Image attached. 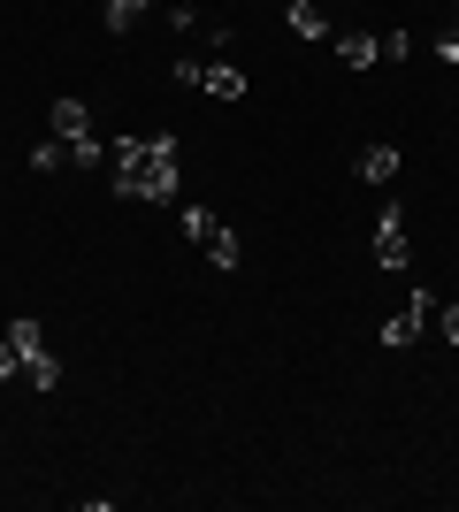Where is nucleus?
Returning a JSON list of instances; mask_svg holds the SVG:
<instances>
[{"mask_svg": "<svg viewBox=\"0 0 459 512\" xmlns=\"http://www.w3.org/2000/svg\"><path fill=\"white\" fill-rule=\"evenodd\" d=\"M108 161H115V192L138 199V207H169V199L184 192V153H176L169 130H131V138H115Z\"/></svg>", "mask_w": 459, "mask_h": 512, "instance_id": "f257e3e1", "label": "nucleus"}, {"mask_svg": "<svg viewBox=\"0 0 459 512\" xmlns=\"http://www.w3.org/2000/svg\"><path fill=\"white\" fill-rule=\"evenodd\" d=\"M184 237H192L199 253L215 260L222 276H230V268H238V260H245V245H238V230H230V222H222V214H215V207H184Z\"/></svg>", "mask_w": 459, "mask_h": 512, "instance_id": "f03ea898", "label": "nucleus"}, {"mask_svg": "<svg viewBox=\"0 0 459 512\" xmlns=\"http://www.w3.org/2000/svg\"><path fill=\"white\" fill-rule=\"evenodd\" d=\"M169 77L192 85V92H215V100H245V92H253L238 62H192V54H184V62H169Z\"/></svg>", "mask_w": 459, "mask_h": 512, "instance_id": "7ed1b4c3", "label": "nucleus"}, {"mask_svg": "<svg viewBox=\"0 0 459 512\" xmlns=\"http://www.w3.org/2000/svg\"><path fill=\"white\" fill-rule=\"evenodd\" d=\"M8 344L23 352V375H31L39 390L62 383V367H54V352H46V329H39V321H8Z\"/></svg>", "mask_w": 459, "mask_h": 512, "instance_id": "20e7f679", "label": "nucleus"}, {"mask_svg": "<svg viewBox=\"0 0 459 512\" xmlns=\"http://www.w3.org/2000/svg\"><path fill=\"white\" fill-rule=\"evenodd\" d=\"M429 314H437V299H429V291H421V283H414V306H398V314L383 321V344H391V352H406V344H421V329H429Z\"/></svg>", "mask_w": 459, "mask_h": 512, "instance_id": "39448f33", "label": "nucleus"}, {"mask_svg": "<svg viewBox=\"0 0 459 512\" xmlns=\"http://www.w3.org/2000/svg\"><path fill=\"white\" fill-rule=\"evenodd\" d=\"M375 260H383V268H406V260H414V245H406V207L375 214Z\"/></svg>", "mask_w": 459, "mask_h": 512, "instance_id": "423d86ee", "label": "nucleus"}, {"mask_svg": "<svg viewBox=\"0 0 459 512\" xmlns=\"http://www.w3.org/2000/svg\"><path fill=\"white\" fill-rule=\"evenodd\" d=\"M46 130H54L62 146H77V138H92V107L77 100V92H62V100L46 107Z\"/></svg>", "mask_w": 459, "mask_h": 512, "instance_id": "0eeeda50", "label": "nucleus"}, {"mask_svg": "<svg viewBox=\"0 0 459 512\" xmlns=\"http://www.w3.org/2000/svg\"><path fill=\"white\" fill-rule=\"evenodd\" d=\"M329 54H337V62H352V69H375V62H383V31H337V39H329Z\"/></svg>", "mask_w": 459, "mask_h": 512, "instance_id": "6e6552de", "label": "nucleus"}, {"mask_svg": "<svg viewBox=\"0 0 459 512\" xmlns=\"http://www.w3.org/2000/svg\"><path fill=\"white\" fill-rule=\"evenodd\" d=\"M284 16H291V31H299V39H314V46L337 39V31H329V16H322V0H291Z\"/></svg>", "mask_w": 459, "mask_h": 512, "instance_id": "1a4fd4ad", "label": "nucleus"}, {"mask_svg": "<svg viewBox=\"0 0 459 512\" xmlns=\"http://www.w3.org/2000/svg\"><path fill=\"white\" fill-rule=\"evenodd\" d=\"M398 176V146H368L360 153V184H391Z\"/></svg>", "mask_w": 459, "mask_h": 512, "instance_id": "9d476101", "label": "nucleus"}, {"mask_svg": "<svg viewBox=\"0 0 459 512\" xmlns=\"http://www.w3.org/2000/svg\"><path fill=\"white\" fill-rule=\"evenodd\" d=\"M31 169H39V176H54V169H69V146H62V138H54V130H46L39 146H31Z\"/></svg>", "mask_w": 459, "mask_h": 512, "instance_id": "9b49d317", "label": "nucleus"}, {"mask_svg": "<svg viewBox=\"0 0 459 512\" xmlns=\"http://www.w3.org/2000/svg\"><path fill=\"white\" fill-rule=\"evenodd\" d=\"M146 8H153V0H108V31H131Z\"/></svg>", "mask_w": 459, "mask_h": 512, "instance_id": "f8f14e48", "label": "nucleus"}, {"mask_svg": "<svg viewBox=\"0 0 459 512\" xmlns=\"http://www.w3.org/2000/svg\"><path fill=\"white\" fill-rule=\"evenodd\" d=\"M383 62H414V31H383Z\"/></svg>", "mask_w": 459, "mask_h": 512, "instance_id": "ddd939ff", "label": "nucleus"}, {"mask_svg": "<svg viewBox=\"0 0 459 512\" xmlns=\"http://www.w3.org/2000/svg\"><path fill=\"white\" fill-rule=\"evenodd\" d=\"M437 62H452V69H459V16H452V31L437 39Z\"/></svg>", "mask_w": 459, "mask_h": 512, "instance_id": "4468645a", "label": "nucleus"}, {"mask_svg": "<svg viewBox=\"0 0 459 512\" xmlns=\"http://www.w3.org/2000/svg\"><path fill=\"white\" fill-rule=\"evenodd\" d=\"M8 375H23V352H16L8 337H0V383H8Z\"/></svg>", "mask_w": 459, "mask_h": 512, "instance_id": "2eb2a0df", "label": "nucleus"}, {"mask_svg": "<svg viewBox=\"0 0 459 512\" xmlns=\"http://www.w3.org/2000/svg\"><path fill=\"white\" fill-rule=\"evenodd\" d=\"M444 337H452V344H459V306H444Z\"/></svg>", "mask_w": 459, "mask_h": 512, "instance_id": "dca6fc26", "label": "nucleus"}]
</instances>
